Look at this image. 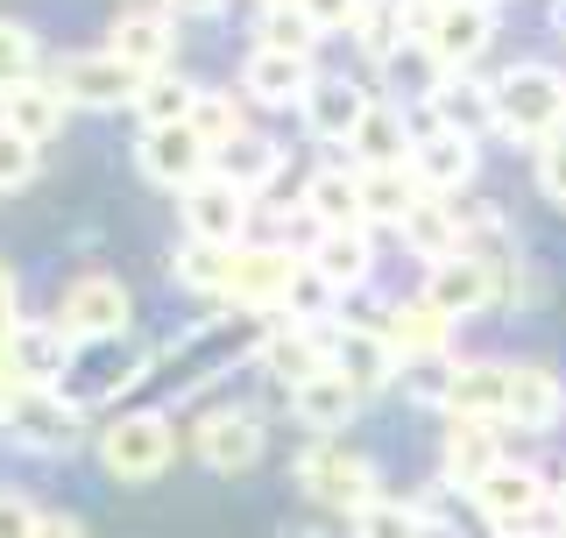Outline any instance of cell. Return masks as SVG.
I'll return each mask as SVG.
<instances>
[{
    "instance_id": "20",
    "label": "cell",
    "mask_w": 566,
    "mask_h": 538,
    "mask_svg": "<svg viewBox=\"0 0 566 538\" xmlns=\"http://www.w3.org/2000/svg\"><path fill=\"white\" fill-rule=\"evenodd\" d=\"M106 50H114L128 71H170L177 64V14L164 8V0H149V8H120L114 29H106Z\"/></svg>"
},
{
    "instance_id": "51",
    "label": "cell",
    "mask_w": 566,
    "mask_h": 538,
    "mask_svg": "<svg viewBox=\"0 0 566 538\" xmlns=\"http://www.w3.org/2000/svg\"><path fill=\"white\" fill-rule=\"evenodd\" d=\"M35 538H85V525L71 510H43V525H35Z\"/></svg>"
},
{
    "instance_id": "3",
    "label": "cell",
    "mask_w": 566,
    "mask_h": 538,
    "mask_svg": "<svg viewBox=\"0 0 566 538\" xmlns=\"http://www.w3.org/2000/svg\"><path fill=\"white\" fill-rule=\"evenodd\" d=\"M156 369H164V354H156L142 333H120V340H85V348L71 354V369H64L57 397H64L71 411H99V404H120L128 390H142Z\"/></svg>"
},
{
    "instance_id": "59",
    "label": "cell",
    "mask_w": 566,
    "mask_h": 538,
    "mask_svg": "<svg viewBox=\"0 0 566 538\" xmlns=\"http://www.w3.org/2000/svg\"><path fill=\"white\" fill-rule=\"evenodd\" d=\"M482 8H495V14H503V8H510V0H482Z\"/></svg>"
},
{
    "instance_id": "39",
    "label": "cell",
    "mask_w": 566,
    "mask_h": 538,
    "mask_svg": "<svg viewBox=\"0 0 566 538\" xmlns=\"http://www.w3.org/2000/svg\"><path fill=\"white\" fill-rule=\"evenodd\" d=\"M227 256H234V248L177 241L170 248V283H177V291H199V298H227Z\"/></svg>"
},
{
    "instance_id": "32",
    "label": "cell",
    "mask_w": 566,
    "mask_h": 538,
    "mask_svg": "<svg viewBox=\"0 0 566 538\" xmlns=\"http://www.w3.org/2000/svg\"><path fill=\"white\" fill-rule=\"evenodd\" d=\"M64 121H71V106H64V93H57L50 79H29L22 93H8V100H0V128H8V135H22L29 149L57 142V135H64Z\"/></svg>"
},
{
    "instance_id": "18",
    "label": "cell",
    "mask_w": 566,
    "mask_h": 538,
    "mask_svg": "<svg viewBox=\"0 0 566 538\" xmlns=\"http://www.w3.org/2000/svg\"><path fill=\"white\" fill-rule=\"evenodd\" d=\"M495 22H503V14L482 8V0H453L447 14H432V22L418 29V43L439 58V71H482L489 43H495Z\"/></svg>"
},
{
    "instance_id": "53",
    "label": "cell",
    "mask_w": 566,
    "mask_h": 538,
    "mask_svg": "<svg viewBox=\"0 0 566 538\" xmlns=\"http://www.w3.org/2000/svg\"><path fill=\"white\" fill-rule=\"evenodd\" d=\"M553 538H566V482L553 489Z\"/></svg>"
},
{
    "instance_id": "5",
    "label": "cell",
    "mask_w": 566,
    "mask_h": 538,
    "mask_svg": "<svg viewBox=\"0 0 566 538\" xmlns=\"http://www.w3.org/2000/svg\"><path fill=\"white\" fill-rule=\"evenodd\" d=\"M99 446V468L114 475V482H156L177 461V418L170 411H156V404H135V411H114V418L93 433Z\"/></svg>"
},
{
    "instance_id": "28",
    "label": "cell",
    "mask_w": 566,
    "mask_h": 538,
    "mask_svg": "<svg viewBox=\"0 0 566 538\" xmlns=\"http://www.w3.org/2000/svg\"><path fill=\"white\" fill-rule=\"evenodd\" d=\"M382 340L397 348V362H418V354H453V319L439 312L432 298H397V304H382Z\"/></svg>"
},
{
    "instance_id": "8",
    "label": "cell",
    "mask_w": 566,
    "mask_h": 538,
    "mask_svg": "<svg viewBox=\"0 0 566 538\" xmlns=\"http://www.w3.org/2000/svg\"><path fill=\"white\" fill-rule=\"evenodd\" d=\"M57 327L78 340H120V333H135V298H128V283L120 277H106V269H85V277H71L64 291H57Z\"/></svg>"
},
{
    "instance_id": "45",
    "label": "cell",
    "mask_w": 566,
    "mask_h": 538,
    "mask_svg": "<svg viewBox=\"0 0 566 538\" xmlns=\"http://www.w3.org/2000/svg\"><path fill=\"white\" fill-rule=\"evenodd\" d=\"M35 164H43V149H29L22 135L0 128V199H8V192H29L35 185Z\"/></svg>"
},
{
    "instance_id": "19",
    "label": "cell",
    "mask_w": 566,
    "mask_h": 538,
    "mask_svg": "<svg viewBox=\"0 0 566 538\" xmlns=\"http://www.w3.org/2000/svg\"><path fill=\"white\" fill-rule=\"evenodd\" d=\"M418 114H424V128L489 142L495 135V79H482V71H447V79H439V93L424 100Z\"/></svg>"
},
{
    "instance_id": "58",
    "label": "cell",
    "mask_w": 566,
    "mask_h": 538,
    "mask_svg": "<svg viewBox=\"0 0 566 538\" xmlns=\"http://www.w3.org/2000/svg\"><path fill=\"white\" fill-rule=\"evenodd\" d=\"M503 538H553V531H503Z\"/></svg>"
},
{
    "instance_id": "46",
    "label": "cell",
    "mask_w": 566,
    "mask_h": 538,
    "mask_svg": "<svg viewBox=\"0 0 566 538\" xmlns=\"http://www.w3.org/2000/svg\"><path fill=\"white\" fill-rule=\"evenodd\" d=\"M531 185H538L545 206H566V135L545 142V149H531Z\"/></svg>"
},
{
    "instance_id": "30",
    "label": "cell",
    "mask_w": 566,
    "mask_h": 538,
    "mask_svg": "<svg viewBox=\"0 0 566 538\" xmlns=\"http://www.w3.org/2000/svg\"><path fill=\"white\" fill-rule=\"evenodd\" d=\"M495 461H503V425H474V418H447V439H439V482L468 496Z\"/></svg>"
},
{
    "instance_id": "50",
    "label": "cell",
    "mask_w": 566,
    "mask_h": 538,
    "mask_svg": "<svg viewBox=\"0 0 566 538\" xmlns=\"http://www.w3.org/2000/svg\"><path fill=\"white\" fill-rule=\"evenodd\" d=\"M164 8L177 14V22H212V14H227L234 0H164Z\"/></svg>"
},
{
    "instance_id": "40",
    "label": "cell",
    "mask_w": 566,
    "mask_h": 538,
    "mask_svg": "<svg viewBox=\"0 0 566 538\" xmlns=\"http://www.w3.org/2000/svg\"><path fill=\"white\" fill-rule=\"evenodd\" d=\"M382 79H389V100H397V106H424V100L439 93V79H447V71H439V58L411 35V43L382 64Z\"/></svg>"
},
{
    "instance_id": "1",
    "label": "cell",
    "mask_w": 566,
    "mask_h": 538,
    "mask_svg": "<svg viewBox=\"0 0 566 538\" xmlns=\"http://www.w3.org/2000/svg\"><path fill=\"white\" fill-rule=\"evenodd\" d=\"M495 135L545 149L566 135V64L553 58H517L510 71H495Z\"/></svg>"
},
{
    "instance_id": "48",
    "label": "cell",
    "mask_w": 566,
    "mask_h": 538,
    "mask_svg": "<svg viewBox=\"0 0 566 538\" xmlns=\"http://www.w3.org/2000/svg\"><path fill=\"white\" fill-rule=\"evenodd\" d=\"M297 8H305V22H312L318 35H347L354 22H361L368 0H297Z\"/></svg>"
},
{
    "instance_id": "49",
    "label": "cell",
    "mask_w": 566,
    "mask_h": 538,
    "mask_svg": "<svg viewBox=\"0 0 566 538\" xmlns=\"http://www.w3.org/2000/svg\"><path fill=\"white\" fill-rule=\"evenodd\" d=\"M14 327H22V283H14V269L0 262V348H8Z\"/></svg>"
},
{
    "instance_id": "2",
    "label": "cell",
    "mask_w": 566,
    "mask_h": 538,
    "mask_svg": "<svg viewBox=\"0 0 566 538\" xmlns=\"http://www.w3.org/2000/svg\"><path fill=\"white\" fill-rule=\"evenodd\" d=\"M262 333H270V319H255V312L206 319V327H191L177 348H164V383L177 390V397H199V390L220 383L227 369L255 362V354H262Z\"/></svg>"
},
{
    "instance_id": "16",
    "label": "cell",
    "mask_w": 566,
    "mask_h": 538,
    "mask_svg": "<svg viewBox=\"0 0 566 538\" xmlns=\"http://www.w3.org/2000/svg\"><path fill=\"white\" fill-rule=\"evenodd\" d=\"M411 177L424 199H468L474 177H482V142L468 135H447V128H418V149H411Z\"/></svg>"
},
{
    "instance_id": "35",
    "label": "cell",
    "mask_w": 566,
    "mask_h": 538,
    "mask_svg": "<svg viewBox=\"0 0 566 538\" xmlns=\"http://www.w3.org/2000/svg\"><path fill=\"white\" fill-rule=\"evenodd\" d=\"M411 35H418V22L403 14V0H368V8H361V22L347 29V43L361 50V58L376 64V71H382V64L397 58L403 43H411Z\"/></svg>"
},
{
    "instance_id": "33",
    "label": "cell",
    "mask_w": 566,
    "mask_h": 538,
    "mask_svg": "<svg viewBox=\"0 0 566 538\" xmlns=\"http://www.w3.org/2000/svg\"><path fill=\"white\" fill-rule=\"evenodd\" d=\"M397 241L411 248L418 262H447V256H460V248H468L460 206H453V199H418V206H411V220L397 227Z\"/></svg>"
},
{
    "instance_id": "14",
    "label": "cell",
    "mask_w": 566,
    "mask_h": 538,
    "mask_svg": "<svg viewBox=\"0 0 566 538\" xmlns=\"http://www.w3.org/2000/svg\"><path fill=\"white\" fill-rule=\"evenodd\" d=\"M71 354H78V340H71L57 319H22V327L8 333V348H0V375H8L14 390H57Z\"/></svg>"
},
{
    "instance_id": "34",
    "label": "cell",
    "mask_w": 566,
    "mask_h": 538,
    "mask_svg": "<svg viewBox=\"0 0 566 538\" xmlns=\"http://www.w3.org/2000/svg\"><path fill=\"white\" fill-rule=\"evenodd\" d=\"M283 156H291V149H283V142H276V135H262V128H248V135L234 142V149H220V164H212V170H220V177H227V185H241V192H248V199H262V192H270V185H276V177H283Z\"/></svg>"
},
{
    "instance_id": "36",
    "label": "cell",
    "mask_w": 566,
    "mask_h": 538,
    "mask_svg": "<svg viewBox=\"0 0 566 538\" xmlns=\"http://www.w3.org/2000/svg\"><path fill=\"white\" fill-rule=\"evenodd\" d=\"M418 199H424V192H418L411 170H361V220L368 227H389V235H397V227L411 220Z\"/></svg>"
},
{
    "instance_id": "26",
    "label": "cell",
    "mask_w": 566,
    "mask_h": 538,
    "mask_svg": "<svg viewBox=\"0 0 566 538\" xmlns=\"http://www.w3.org/2000/svg\"><path fill=\"white\" fill-rule=\"evenodd\" d=\"M566 418V383L553 362H510V418L503 433H553V425Z\"/></svg>"
},
{
    "instance_id": "37",
    "label": "cell",
    "mask_w": 566,
    "mask_h": 538,
    "mask_svg": "<svg viewBox=\"0 0 566 538\" xmlns=\"http://www.w3.org/2000/svg\"><path fill=\"white\" fill-rule=\"evenodd\" d=\"M191 100H199V85L185 79V71H149L135 93V121L142 128H177V121H191Z\"/></svg>"
},
{
    "instance_id": "38",
    "label": "cell",
    "mask_w": 566,
    "mask_h": 538,
    "mask_svg": "<svg viewBox=\"0 0 566 538\" xmlns=\"http://www.w3.org/2000/svg\"><path fill=\"white\" fill-rule=\"evenodd\" d=\"M191 128L206 135V149H234L248 135V100H234V85H199V100H191Z\"/></svg>"
},
{
    "instance_id": "56",
    "label": "cell",
    "mask_w": 566,
    "mask_h": 538,
    "mask_svg": "<svg viewBox=\"0 0 566 538\" xmlns=\"http://www.w3.org/2000/svg\"><path fill=\"white\" fill-rule=\"evenodd\" d=\"M8 404H14V383H8V375H0V418H8Z\"/></svg>"
},
{
    "instance_id": "11",
    "label": "cell",
    "mask_w": 566,
    "mask_h": 538,
    "mask_svg": "<svg viewBox=\"0 0 566 538\" xmlns=\"http://www.w3.org/2000/svg\"><path fill=\"white\" fill-rule=\"evenodd\" d=\"M177 220H185V241H212V248L255 241V235H248V227H255V199H248L241 185H227L220 170L199 177V185L177 199Z\"/></svg>"
},
{
    "instance_id": "4",
    "label": "cell",
    "mask_w": 566,
    "mask_h": 538,
    "mask_svg": "<svg viewBox=\"0 0 566 538\" xmlns=\"http://www.w3.org/2000/svg\"><path fill=\"white\" fill-rule=\"evenodd\" d=\"M553 489H559V482H545L538 461L503 454L468 489V510H474V525H482L489 538H503V531H545V525H553Z\"/></svg>"
},
{
    "instance_id": "54",
    "label": "cell",
    "mask_w": 566,
    "mask_h": 538,
    "mask_svg": "<svg viewBox=\"0 0 566 538\" xmlns=\"http://www.w3.org/2000/svg\"><path fill=\"white\" fill-rule=\"evenodd\" d=\"M553 35L566 43V0H553Z\"/></svg>"
},
{
    "instance_id": "25",
    "label": "cell",
    "mask_w": 566,
    "mask_h": 538,
    "mask_svg": "<svg viewBox=\"0 0 566 538\" xmlns=\"http://www.w3.org/2000/svg\"><path fill=\"white\" fill-rule=\"evenodd\" d=\"M297 206H305V227H368L361 220V170L340 164V156H326V164L305 170V185H297Z\"/></svg>"
},
{
    "instance_id": "24",
    "label": "cell",
    "mask_w": 566,
    "mask_h": 538,
    "mask_svg": "<svg viewBox=\"0 0 566 538\" xmlns=\"http://www.w3.org/2000/svg\"><path fill=\"white\" fill-rule=\"evenodd\" d=\"M411 149H418L411 106L376 100V106H368V121H361V135L347 142V164L354 170H411Z\"/></svg>"
},
{
    "instance_id": "21",
    "label": "cell",
    "mask_w": 566,
    "mask_h": 538,
    "mask_svg": "<svg viewBox=\"0 0 566 538\" xmlns=\"http://www.w3.org/2000/svg\"><path fill=\"white\" fill-rule=\"evenodd\" d=\"M333 340V375H347L361 397H382V390H397V348L382 340V327H354V319H333L326 327Z\"/></svg>"
},
{
    "instance_id": "52",
    "label": "cell",
    "mask_w": 566,
    "mask_h": 538,
    "mask_svg": "<svg viewBox=\"0 0 566 538\" xmlns=\"http://www.w3.org/2000/svg\"><path fill=\"white\" fill-rule=\"evenodd\" d=\"M453 8V0H403V14H411V22L424 29V22H432V14H447Z\"/></svg>"
},
{
    "instance_id": "22",
    "label": "cell",
    "mask_w": 566,
    "mask_h": 538,
    "mask_svg": "<svg viewBox=\"0 0 566 538\" xmlns=\"http://www.w3.org/2000/svg\"><path fill=\"white\" fill-rule=\"evenodd\" d=\"M255 362L270 369L276 383H283V397H291L297 383H312V375L333 369V340H326V327H305V319H270Z\"/></svg>"
},
{
    "instance_id": "9",
    "label": "cell",
    "mask_w": 566,
    "mask_h": 538,
    "mask_svg": "<svg viewBox=\"0 0 566 538\" xmlns=\"http://www.w3.org/2000/svg\"><path fill=\"white\" fill-rule=\"evenodd\" d=\"M185 446L212 475H248L262 461V446H270V425H262V411H248V404H212L185 433Z\"/></svg>"
},
{
    "instance_id": "7",
    "label": "cell",
    "mask_w": 566,
    "mask_h": 538,
    "mask_svg": "<svg viewBox=\"0 0 566 538\" xmlns=\"http://www.w3.org/2000/svg\"><path fill=\"white\" fill-rule=\"evenodd\" d=\"M305 269V248L291 241H241L227 256V304L234 312H255V319H276L291 304V283Z\"/></svg>"
},
{
    "instance_id": "6",
    "label": "cell",
    "mask_w": 566,
    "mask_h": 538,
    "mask_svg": "<svg viewBox=\"0 0 566 538\" xmlns=\"http://www.w3.org/2000/svg\"><path fill=\"white\" fill-rule=\"evenodd\" d=\"M291 475H297V496H312L318 510H347V517L382 496V468L347 439H312Z\"/></svg>"
},
{
    "instance_id": "13",
    "label": "cell",
    "mask_w": 566,
    "mask_h": 538,
    "mask_svg": "<svg viewBox=\"0 0 566 538\" xmlns=\"http://www.w3.org/2000/svg\"><path fill=\"white\" fill-rule=\"evenodd\" d=\"M382 93H368L361 79H347V71H318V85L305 93V106H297V121H305V135L318 142V149H347L354 135H361L368 106H376Z\"/></svg>"
},
{
    "instance_id": "57",
    "label": "cell",
    "mask_w": 566,
    "mask_h": 538,
    "mask_svg": "<svg viewBox=\"0 0 566 538\" xmlns=\"http://www.w3.org/2000/svg\"><path fill=\"white\" fill-rule=\"evenodd\" d=\"M262 8H297V0H255V14H262Z\"/></svg>"
},
{
    "instance_id": "44",
    "label": "cell",
    "mask_w": 566,
    "mask_h": 538,
    "mask_svg": "<svg viewBox=\"0 0 566 538\" xmlns=\"http://www.w3.org/2000/svg\"><path fill=\"white\" fill-rule=\"evenodd\" d=\"M248 50H283V58H318V29L305 22V8H262L255 14V43Z\"/></svg>"
},
{
    "instance_id": "27",
    "label": "cell",
    "mask_w": 566,
    "mask_h": 538,
    "mask_svg": "<svg viewBox=\"0 0 566 538\" xmlns=\"http://www.w3.org/2000/svg\"><path fill=\"white\" fill-rule=\"evenodd\" d=\"M418 298H432L439 312L453 319H474V312H489V304H503V291H495V277L474 256H447V262H424V283H418Z\"/></svg>"
},
{
    "instance_id": "12",
    "label": "cell",
    "mask_w": 566,
    "mask_h": 538,
    "mask_svg": "<svg viewBox=\"0 0 566 538\" xmlns=\"http://www.w3.org/2000/svg\"><path fill=\"white\" fill-rule=\"evenodd\" d=\"M212 164H220V156L206 149V135L191 128V121H177V128H142L135 135V170L149 177L156 192H177V199H185L199 177H212Z\"/></svg>"
},
{
    "instance_id": "43",
    "label": "cell",
    "mask_w": 566,
    "mask_h": 538,
    "mask_svg": "<svg viewBox=\"0 0 566 538\" xmlns=\"http://www.w3.org/2000/svg\"><path fill=\"white\" fill-rule=\"evenodd\" d=\"M29 79H43V43H35L29 22H8V14H0V100L22 93Z\"/></svg>"
},
{
    "instance_id": "41",
    "label": "cell",
    "mask_w": 566,
    "mask_h": 538,
    "mask_svg": "<svg viewBox=\"0 0 566 538\" xmlns=\"http://www.w3.org/2000/svg\"><path fill=\"white\" fill-rule=\"evenodd\" d=\"M347 531H354V538H432V525H424V510H418V496H376L368 510L347 517Z\"/></svg>"
},
{
    "instance_id": "15",
    "label": "cell",
    "mask_w": 566,
    "mask_h": 538,
    "mask_svg": "<svg viewBox=\"0 0 566 538\" xmlns=\"http://www.w3.org/2000/svg\"><path fill=\"white\" fill-rule=\"evenodd\" d=\"M0 433L22 446V454H71L85 439V411H71L57 390H14Z\"/></svg>"
},
{
    "instance_id": "31",
    "label": "cell",
    "mask_w": 566,
    "mask_h": 538,
    "mask_svg": "<svg viewBox=\"0 0 566 538\" xmlns=\"http://www.w3.org/2000/svg\"><path fill=\"white\" fill-rule=\"evenodd\" d=\"M447 418H474V425H503L510 418V362H489V354H468L453 375V404Z\"/></svg>"
},
{
    "instance_id": "29",
    "label": "cell",
    "mask_w": 566,
    "mask_h": 538,
    "mask_svg": "<svg viewBox=\"0 0 566 538\" xmlns=\"http://www.w3.org/2000/svg\"><path fill=\"white\" fill-rule=\"evenodd\" d=\"M361 404H368V397H361V390L347 383V375H333V369H326V375H312V383H297V390H291V418L305 425L312 439H340L347 425L361 418Z\"/></svg>"
},
{
    "instance_id": "10",
    "label": "cell",
    "mask_w": 566,
    "mask_h": 538,
    "mask_svg": "<svg viewBox=\"0 0 566 538\" xmlns=\"http://www.w3.org/2000/svg\"><path fill=\"white\" fill-rule=\"evenodd\" d=\"M43 79L64 93V106H93V114L135 106V93H142V71H128L114 50H71V58H57Z\"/></svg>"
},
{
    "instance_id": "55",
    "label": "cell",
    "mask_w": 566,
    "mask_h": 538,
    "mask_svg": "<svg viewBox=\"0 0 566 538\" xmlns=\"http://www.w3.org/2000/svg\"><path fill=\"white\" fill-rule=\"evenodd\" d=\"M283 538H333V531H318V525H291Z\"/></svg>"
},
{
    "instance_id": "23",
    "label": "cell",
    "mask_w": 566,
    "mask_h": 538,
    "mask_svg": "<svg viewBox=\"0 0 566 538\" xmlns=\"http://www.w3.org/2000/svg\"><path fill=\"white\" fill-rule=\"evenodd\" d=\"M312 85H318V64L312 58H283V50H248V58H241V100L248 106L291 114V106H305Z\"/></svg>"
},
{
    "instance_id": "17",
    "label": "cell",
    "mask_w": 566,
    "mask_h": 538,
    "mask_svg": "<svg viewBox=\"0 0 566 538\" xmlns=\"http://www.w3.org/2000/svg\"><path fill=\"white\" fill-rule=\"evenodd\" d=\"M305 262L326 277L333 298H361L376 283V227H318L305 235Z\"/></svg>"
},
{
    "instance_id": "47",
    "label": "cell",
    "mask_w": 566,
    "mask_h": 538,
    "mask_svg": "<svg viewBox=\"0 0 566 538\" xmlns=\"http://www.w3.org/2000/svg\"><path fill=\"white\" fill-rule=\"evenodd\" d=\"M35 525H43L35 496L14 489V482H0V538H35Z\"/></svg>"
},
{
    "instance_id": "42",
    "label": "cell",
    "mask_w": 566,
    "mask_h": 538,
    "mask_svg": "<svg viewBox=\"0 0 566 538\" xmlns=\"http://www.w3.org/2000/svg\"><path fill=\"white\" fill-rule=\"evenodd\" d=\"M453 375H460V354H418V362L397 369V390L424 411H447L453 404Z\"/></svg>"
}]
</instances>
